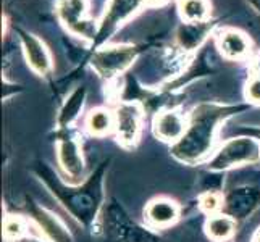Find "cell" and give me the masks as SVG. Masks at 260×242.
<instances>
[{"instance_id": "cell-25", "label": "cell", "mask_w": 260, "mask_h": 242, "mask_svg": "<svg viewBox=\"0 0 260 242\" xmlns=\"http://www.w3.org/2000/svg\"><path fill=\"white\" fill-rule=\"evenodd\" d=\"M250 242H260V228L254 232V236H252V240Z\"/></svg>"}, {"instance_id": "cell-19", "label": "cell", "mask_w": 260, "mask_h": 242, "mask_svg": "<svg viewBox=\"0 0 260 242\" xmlns=\"http://www.w3.org/2000/svg\"><path fill=\"white\" fill-rule=\"evenodd\" d=\"M139 2H142V0H112L109 12L105 15L104 26L116 24L118 21H121L123 18H126L131 12L136 10Z\"/></svg>"}, {"instance_id": "cell-22", "label": "cell", "mask_w": 260, "mask_h": 242, "mask_svg": "<svg viewBox=\"0 0 260 242\" xmlns=\"http://www.w3.org/2000/svg\"><path fill=\"white\" fill-rule=\"evenodd\" d=\"M244 97L249 103L260 105V75H252L244 87Z\"/></svg>"}, {"instance_id": "cell-17", "label": "cell", "mask_w": 260, "mask_h": 242, "mask_svg": "<svg viewBox=\"0 0 260 242\" xmlns=\"http://www.w3.org/2000/svg\"><path fill=\"white\" fill-rule=\"evenodd\" d=\"M179 15L186 23H207L210 18L209 0H178Z\"/></svg>"}, {"instance_id": "cell-12", "label": "cell", "mask_w": 260, "mask_h": 242, "mask_svg": "<svg viewBox=\"0 0 260 242\" xmlns=\"http://www.w3.org/2000/svg\"><path fill=\"white\" fill-rule=\"evenodd\" d=\"M21 44L29 68L39 76L49 75L52 71V57L46 44L38 36H32L28 32H21Z\"/></svg>"}, {"instance_id": "cell-8", "label": "cell", "mask_w": 260, "mask_h": 242, "mask_svg": "<svg viewBox=\"0 0 260 242\" xmlns=\"http://www.w3.org/2000/svg\"><path fill=\"white\" fill-rule=\"evenodd\" d=\"M260 207V187L255 184H238L223 194V213L230 215L238 223L252 217Z\"/></svg>"}, {"instance_id": "cell-7", "label": "cell", "mask_w": 260, "mask_h": 242, "mask_svg": "<svg viewBox=\"0 0 260 242\" xmlns=\"http://www.w3.org/2000/svg\"><path fill=\"white\" fill-rule=\"evenodd\" d=\"M136 47L134 46H109L97 50L92 57L91 65L102 78L112 79L124 73L136 60Z\"/></svg>"}, {"instance_id": "cell-16", "label": "cell", "mask_w": 260, "mask_h": 242, "mask_svg": "<svg viewBox=\"0 0 260 242\" xmlns=\"http://www.w3.org/2000/svg\"><path fill=\"white\" fill-rule=\"evenodd\" d=\"M84 128L89 136L105 137L115 131V115L109 109H92L84 120Z\"/></svg>"}, {"instance_id": "cell-1", "label": "cell", "mask_w": 260, "mask_h": 242, "mask_svg": "<svg viewBox=\"0 0 260 242\" xmlns=\"http://www.w3.org/2000/svg\"><path fill=\"white\" fill-rule=\"evenodd\" d=\"M246 109V105L199 103L187 115V129L184 136L170 147V154L184 165H197L209 160L215 152L220 124Z\"/></svg>"}, {"instance_id": "cell-26", "label": "cell", "mask_w": 260, "mask_h": 242, "mask_svg": "<svg viewBox=\"0 0 260 242\" xmlns=\"http://www.w3.org/2000/svg\"><path fill=\"white\" fill-rule=\"evenodd\" d=\"M142 2L150 4V5H157V4H162V2H165V0H142Z\"/></svg>"}, {"instance_id": "cell-5", "label": "cell", "mask_w": 260, "mask_h": 242, "mask_svg": "<svg viewBox=\"0 0 260 242\" xmlns=\"http://www.w3.org/2000/svg\"><path fill=\"white\" fill-rule=\"evenodd\" d=\"M31 225L38 229V236L47 242H73V232L68 225L61 220L55 212L46 209L44 205L34 202L32 199L26 200Z\"/></svg>"}, {"instance_id": "cell-23", "label": "cell", "mask_w": 260, "mask_h": 242, "mask_svg": "<svg viewBox=\"0 0 260 242\" xmlns=\"http://www.w3.org/2000/svg\"><path fill=\"white\" fill-rule=\"evenodd\" d=\"M236 134H243V136H250L260 142V126H243L236 131Z\"/></svg>"}, {"instance_id": "cell-10", "label": "cell", "mask_w": 260, "mask_h": 242, "mask_svg": "<svg viewBox=\"0 0 260 242\" xmlns=\"http://www.w3.org/2000/svg\"><path fill=\"white\" fill-rule=\"evenodd\" d=\"M57 13L60 20L63 21L67 28L78 34L79 38L92 39L94 28L89 20H86L87 15V2L86 0H60L57 5Z\"/></svg>"}, {"instance_id": "cell-14", "label": "cell", "mask_w": 260, "mask_h": 242, "mask_svg": "<svg viewBox=\"0 0 260 242\" xmlns=\"http://www.w3.org/2000/svg\"><path fill=\"white\" fill-rule=\"evenodd\" d=\"M204 231L212 242H228L236 234L238 221L230 215L220 212L207 217L204 223Z\"/></svg>"}, {"instance_id": "cell-6", "label": "cell", "mask_w": 260, "mask_h": 242, "mask_svg": "<svg viewBox=\"0 0 260 242\" xmlns=\"http://www.w3.org/2000/svg\"><path fill=\"white\" fill-rule=\"evenodd\" d=\"M115 115V136L118 144L131 149L139 142L142 124H144V110L138 102H121L113 112Z\"/></svg>"}, {"instance_id": "cell-11", "label": "cell", "mask_w": 260, "mask_h": 242, "mask_svg": "<svg viewBox=\"0 0 260 242\" xmlns=\"http://www.w3.org/2000/svg\"><path fill=\"white\" fill-rule=\"evenodd\" d=\"M181 217V205L170 197H155L146 203L144 221L152 229H168Z\"/></svg>"}, {"instance_id": "cell-9", "label": "cell", "mask_w": 260, "mask_h": 242, "mask_svg": "<svg viewBox=\"0 0 260 242\" xmlns=\"http://www.w3.org/2000/svg\"><path fill=\"white\" fill-rule=\"evenodd\" d=\"M187 129V116L176 109H164L152 120L154 136L167 144H176Z\"/></svg>"}, {"instance_id": "cell-2", "label": "cell", "mask_w": 260, "mask_h": 242, "mask_svg": "<svg viewBox=\"0 0 260 242\" xmlns=\"http://www.w3.org/2000/svg\"><path fill=\"white\" fill-rule=\"evenodd\" d=\"M107 165L102 163L92 175H89L81 184H67L53 176L47 163L38 165V175L50 189L52 195L60 202L75 221L84 228H92L97 221L104 202V176Z\"/></svg>"}, {"instance_id": "cell-20", "label": "cell", "mask_w": 260, "mask_h": 242, "mask_svg": "<svg viewBox=\"0 0 260 242\" xmlns=\"http://www.w3.org/2000/svg\"><path fill=\"white\" fill-rule=\"evenodd\" d=\"M31 228V221H28L20 215H7L4 218V240L18 239L28 234Z\"/></svg>"}, {"instance_id": "cell-15", "label": "cell", "mask_w": 260, "mask_h": 242, "mask_svg": "<svg viewBox=\"0 0 260 242\" xmlns=\"http://www.w3.org/2000/svg\"><path fill=\"white\" fill-rule=\"evenodd\" d=\"M86 97H87V89L84 86L76 87L75 91L67 97V100L63 107H61L58 118H57V123L61 129H68L71 124L76 123L86 103Z\"/></svg>"}, {"instance_id": "cell-27", "label": "cell", "mask_w": 260, "mask_h": 242, "mask_svg": "<svg viewBox=\"0 0 260 242\" xmlns=\"http://www.w3.org/2000/svg\"><path fill=\"white\" fill-rule=\"evenodd\" d=\"M255 66H257V75H260V57H258V60H257Z\"/></svg>"}, {"instance_id": "cell-18", "label": "cell", "mask_w": 260, "mask_h": 242, "mask_svg": "<svg viewBox=\"0 0 260 242\" xmlns=\"http://www.w3.org/2000/svg\"><path fill=\"white\" fill-rule=\"evenodd\" d=\"M205 39L204 23H184L176 32V41L184 50H194Z\"/></svg>"}, {"instance_id": "cell-3", "label": "cell", "mask_w": 260, "mask_h": 242, "mask_svg": "<svg viewBox=\"0 0 260 242\" xmlns=\"http://www.w3.org/2000/svg\"><path fill=\"white\" fill-rule=\"evenodd\" d=\"M260 163V142L250 136L236 134L215 149L207 160V169L217 173H226L230 169L243 168Z\"/></svg>"}, {"instance_id": "cell-13", "label": "cell", "mask_w": 260, "mask_h": 242, "mask_svg": "<svg viewBox=\"0 0 260 242\" xmlns=\"http://www.w3.org/2000/svg\"><path fill=\"white\" fill-rule=\"evenodd\" d=\"M217 49L223 58L231 61L243 60L250 53V41L238 29H225L217 36Z\"/></svg>"}, {"instance_id": "cell-24", "label": "cell", "mask_w": 260, "mask_h": 242, "mask_svg": "<svg viewBox=\"0 0 260 242\" xmlns=\"http://www.w3.org/2000/svg\"><path fill=\"white\" fill-rule=\"evenodd\" d=\"M5 242H47V240H44L41 236H29V234H26L23 237H18V239H12V240H5Z\"/></svg>"}, {"instance_id": "cell-4", "label": "cell", "mask_w": 260, "mask_h": 242, "mask_svg": "<svg viewBox=\"0 0 260 242\" xmlns=\"http://www.w3.org/2000/svg\"><path fill=\"white\" fill-rule=\"evenodd\" d=\"M57 163L68 184H81L86 176V157L81 142L75 136H61L55 144Z\"/></svg>"}, {"instance_id": "cell-21", "label": "cell", "mask_w": 260, "mask_h": 242, "mask_svg": "<svg viewBox=\"0 0 260 242\" xmlns=\"http://www.w3.org/2000/svg\"><path fill=\"white\" fill-rule=\"evenodd\" d=\"M199 209L207 217L215 213H220L223 210V194L217 191L202 192L199 197Z\"/></svg>"}]
</instances>
